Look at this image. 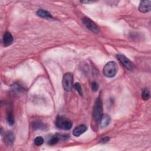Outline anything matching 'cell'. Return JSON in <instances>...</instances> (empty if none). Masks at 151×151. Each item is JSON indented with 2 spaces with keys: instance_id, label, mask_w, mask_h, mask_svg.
I'll return each mask as SVG.
<instances>
[{
  "instance_id": "19",
  "label": "cell",
  "mask_w": 151,
  "mask_h": 151,
  "mask_svg": "<svg viewBox=\"0 0 151 151\" xmlns=\"http://www.w3.org/2000/svg\"><path fill=\"white\" fill-rule=\"evenodd\" d=\"M99 88V84L96 82H93L91 83V89L93 91H97Z\"/></svg>"
},
{
  "instance_id": "11",
  "label": "cell",
  "mask_w": 151,
  "mask_h": 151,
  "mask_svg": "<svg viewBox=\"0 0 151 151\" xmlns=\"http://www.w3.org/2000/svg\"><path fill=\"white\" fill-rule=\"evenodd\" d=\"M87 128L85 125L81 124L76 127L73 131V134L76 137H78L87 130Z\"/></svg>"
},
{
  "instance_id": "12",
  "label": "cell",
  "mask_w": 151,
  "mask_h": 151,
  "mask_svg": "<svg viewBox=\"0 0 151 151\" xmlns=\"http://www.w3.org/2000/svg\"><path fill=\"white\" fill-rule=\"evenodd\" d=\"M37 15H38L39 17L43 18H47V19H51L52 18L51 14L43 9H40L37 11Z\"/></svg>"
},
{
  "instance_id": "6",
  "label": "cell",
  "mask_w": 151,
  "mask_h": 151,
  "mask_svg": "<svg viewBox=\"0 0 151 151\" xmlns=\"http://www.w3.org/2000/svg\"><path fill=\"white\" fill-rule=\"evenodd\" d=\"M117 58L119 60V61L124 65V67L129 70H132L133 68V65L131 63V61L124 55L122 54H118L117 55Z\"/></svg>"
},
{
  "instance_id": "7",
  "label": "cell",
  "mask_w": 151,
  "mask_h": 151,
  "mask_svg": "<svg viewBox=\"0 0 151 151\" xmlns=\"http://www.w3.org/2000/svg\"><path fill=\"white\" fill-rule=\"evenodd\" d=\"M139 11L142 13H147L151 9V1H142L139 6Z\"/></svg>"
},
{
  "instance_id": "2",
  "label": "cell",
  "mask_w": 151,
  "mask_h": 151,
  "mask_svg": "<svg viewBox=\"0 0 151 151\" xmlns=\"http://www.w3.org/2000/svg\"><path fill=\"white\" fill-rule=\"evenodd\" d=\"M103 115V104L100 97H98L95 101L93 110V119L96 123H99Z\"/></svg>"
},
{
  "instance_id": "10",
  "label": "cell",
  "mask_w": 151,
  "mask_h": 151,
  "mask_svg": "<svg viewBox=\"0 0 151 151\" xmlns=\"http://www.w3.org/2000/svg\"><path fill=\"white\" fill-rule=\"evenodd\" d=\"M15 140V136L12 132H7L4 136L5 143L8 145L11 146Z\"/></svg>"
},
{
  "instance_id": "15",
  "label": "cell",
  "mask_w": 151,
  "mask_h": 151,
  "mask_svg": "<svg viewBox=\"0 0 151 151\" xmlns=\"http://www.w3.org/2000/svg\"><path fill=\"white\" fill-rule=\"evenodd\" d=\"M7 122H8V124L11 126H13L14 124V122H15L13 114H12V111H9L7 114Z\"/></svg>"
},
{
  "instance_id": "17",
  "label": "cell",
  "mask_w": 151,
  "mask_h": 151,
  "mask_svg": "<svg viewBox=\"0 0 151 151\" xmlns=\"http://www.w3.org/2000/svg\"><path fill=\"white\" fill-rule=\"evenodd\" d=\"M44 140L41 136H38L34 139V143L37 146H40L44 143Z\"/></svg>"
},
{
  "instance_id": "9",
  "label": "cell",
  "mask_w": 151,
  "mask_h": 151,
  "mask_svg": "<svg viewBox=\"0 0 151 151\" xmlns=\"http://www.w3.org/2000/svg\"><path fill=\"white\" fill-rule=\"evenodd\" d=\"M14 38L12 34L9 32H6L3 35L2 42L5 47H8L12 44Z\"/></svg>"
},
{
  "instance_id": "14",
  "label": "cell",
  "mask_w": 151,
  "mask_h": 151,
  "mask_svg": "<svg viewBox=\"0 0 151 151\" xmlns=\"http://www.w3.org/2000/svg\"><path fill=\"white\" fill-rule=\"evenodd\" d=\"M32 127H33V129H35V130H43L46 128L45 124H44L43 123L40 122H34L33 123Z\"/></svg>"
},
{
  "instance_id": "4",
  "label": "cell",
  "mask_w": 151,
  "mask_h": 151,
  "mask_svg": "<svg viewBox=\"0 0 151 151\" xmlns=\"http://www.w3.org/2000/svg\"><path fill=\"white\" fill-rule=\"evenodd\" d=\"M73 75L71 73H67L65 74L63 78V86L64 89L67 91H70L71 90L74 84H73Z\"/></svg>"
},
{
  "instance_id": "21",
  "label": "cell",
  "mask_w": 151,
  "mask_h": 151,
  "mask_svg": "<svg viewBox=\"0 0 151 151\" xmlns=\"http://www.w3.org/2000/svg\"><path fill=\"white\" fill-rule=\"evenodd\" d=\"M94 1H81V2H82V3H85V4H86V3H88V4H90V3H93V2H94Z\"/></svg>"
},
{
  "instance_id": "1",
  "label": "cell",
  "mask_w": 151,
  "mask_h": 151,
  "mask_svg": "<svg viewBox=\"0 0 151 151\" xmlns=\"http://www.w3.org/2000/svg\"><path fill=\"white\" fill-rule=\"evenodd\" d=\"M118 71V67L117 64L113 61H110L106 64L103 70L104 76L108 78L114 77Z\"/></svg>"
},
{
  "instance_id": "8",
  "label": "cell",
  "mask_w": 151,
  "mask_h": 151,
  "mask_svg": "<svg viewBox=\"0 0 151 151\" xmlns=\"http://www.w3.org/2000/svg\"><path fill=\"white\" fill-rule=\"evenodd\" d=\"M110 120H111V119H110V116H109L108 114H103L102 116L101 117V119H100L99 122V127L101 129L107 127L109 124Z\"/></svg>"
},
{
  "instance_id": "3",
  "label": "cell",
  "mask_w": 151,
  "mask_h": 151,
  "mask_svg": "<svg viewBox=\"0 0 151 151\" xmlns=\"http://www.w3.org/2000/svg\"><path fill=\"white\" fill-rule=\"evenodd\" d=\"M55 123L57 128L65 130H70L73 126V123L71 120L63 116H57Z\"/></svg>"
},
{
  "instance_id": "16",
  "label": "cell",
  "mask_w": 151,
  "mask_h": 151,
  "mask_svg": "<svg viewBox=\"0 0 151 151\" xmlns=\"http://www.w3.org/2000/svg\"><path fill=\"white\" fill-rule=\"evenodd\" d=\"M142 99L144 100H147L150 98V92L147 88H145L142 93Z\"/></svg>"
},
{
  "instance_id": "18",
  "label": "cell",
  "mask_w": 151,
  "mask_h": 151,
  "mask_svg": "<svg viewBox=\"0 0 151 151\" xmlns=\"http://www.w3.org/2000/svg\"><path fill=\"white\" fill-rule=\"evenodd\" d=\"M74 88L77 91V92L79 93L80 95L82 96L83 95V92H82V89H81V87L80 86V84L78 83H76L74 86H73Z\"/></svg>"
},
{
  "instance_id": "20",
  "label": "cell",
  "mask_w": 151,
  "mask_h": 151,
  "mask_svg": "<svg viewBox=\"0 0 151 151\" xmlns=\"http://www.w3.org/2000/svg\"><path fill=\"white\" fill-rule=\"evenodd\" d=\"M109 140H110V138H109L108 136H105V137H103V138L101 139L100 142L102 143H105L109 142Z\"/></svg>"
},
{
  "instance_id": "5",
  "label": "cell",
  "mask_w": 151,
  "mask_h": 151,
  "mask_svg": "<svg viewBox=\"0 0 151 151\" xmlns=\"http://www.w3.org/2000/svg\"><path fill=\"white\" fill-rule=\"evenodd\" d=\"M82 21L83 24L86 26V27L95 34H97L99 32V28L97 25L89 18L84 17L82 19Z\"/></svg>"
},
{
  "instance_id": "13",
  "label": "cell",
  "mask_w": 151,
  "mask_h": 151,
  "mask_svg": "<svg viewBox=\"0 0 151 151\" xmlns=\"http://www.w3.org/2000/svg\"><path fill=\"white\" fill-rule=\"evenodd\" d=\"M66 136H61L59 134H56L54 136H52L49 140L48 144L50 145H54L56 144L61 139H65Z\"/></svg>"
}]
</instances>
